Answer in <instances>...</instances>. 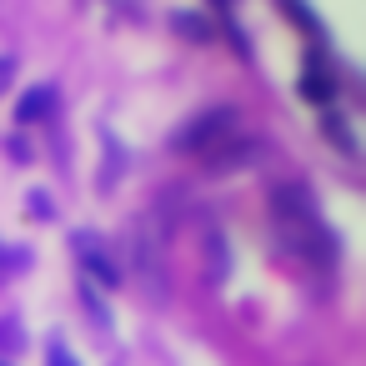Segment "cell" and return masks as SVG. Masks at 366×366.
Segmentation results:
<instances>
[{"label":"cell","instance_id":"cell-1","mask_svg":"<svg viewBox=\"0 0 366 366\" xmlns=\"http://www.w3.org/2000/svg\"><path fill=\"white\" fill-rule=\"evenodd\" d=\"M236 111L231 106H216V111H206V116H196L186 131H176V151H211V146H221V141H231L236 136Z\"/></svg>","mask_w":366,"mask_h":366},{"label":"cell","instance_id":"cell-2","mask_svg":"<svg viewBox=\"0 0 366 366\" xmlns=\"http://www.w3.org/2000/svg\"><path fill=\"white\" fill-rule=\"evenodd\" d=\"M266 146L261 141H241V136H231V141H221V146H211L201 161L211 166V171H236V166H246L251 156H261Z\"/></svg>","mask_w":366,"mask_h":366},{"label":"cell","instance_id":"cell-3","mask_svg":"<svg viewBox=\"0 0 366 366\" xmlns=\"http://www.w3.org/2000/svg\"><path fill=\"white\" fill-rule=\"evenodd\" d=\"M76 251H81V261H86V271L101 281V286H121V271L111 266V256L101 251V241L96 236H76Z\"/></svg>","mask_w":366,"mask_h":366},{"label":"cell","instance_id":"cell-4","mask_svg":"<svg viewBox=\"0 0 366 366\" xmlns=\"http://www.w3.org/2000/svg\"><path fill=\"white\" fill-rule=\"evenodd\" d=\"M301 91H306L311 101H331V96H336V76L321 71V56H311V66H306V76H301Z\"/></svg>","mask_w":366,"mask_h":366},{"label":"cell","instance_id":"cell-5","mask_svg":"<svg viewBox=\"0 0 366 366\" xmlns=\"http://www.w3.org/2000/svg\"><path fill=\"white\" fill-rule=\"evenodd\" d=\"M321 136H331L346 156H356V136L346 131V116H336V111H331V116H321Z\"/></svg>","mask_w":366,"mask_h":366},{"label":"cell","instance_id":"cell-6","mask_svg":"<svg viewBox=\"0 0 366 366\" xmlns=\"http://www.w3.org/2000/svg\"><path fill=\"white\" fill-rule=\"evenodd\" d=\"M41 111H51V86H36V91L16 106V116H21V121H36Z\"/></svg>","mask_w":366,"mask_h":366},{"label":"cell","instance_id":"cell-7","mask_svg":"<svg viewBox=\"0 0 366 366\" xmlns=\"http://www.w3.org/2000/svg\"><path fill=\"white\" fill-rule=\"evenodd\" d=\"M171 26L181 31V36H191V41H211V21H196V16H171Z\"/></svg>","mask_w":366,"mask_h":366},{"label":"cell","instance_id":"cell-8","mask_svg":"<svg viewBox=\"0 0 366 366\" xmlns=\"http://www.w3.org/2000/svg\"><path fill=\"white\" fill-rule=\"evenodd\" d=\"M11 76H16V61H11V56H0V91L11 86Z\"/></svg>","mask_w":366,"mask_h":366},{"label":"cell","instance_id":"cell-9","mask_svg":"<svg viewBox=\"0 0 366 366\" xmlns=\"http://www.w3.org/2000/svg\"><path fill=\"white\" fill-rule=\"evenodd\" d=\"M51 356H56V366H76V361H71V356H66V351H61V346H56V351H51Z\"/></svg>","mask_w":366,"mask_h":366},{"label":"cell","instance_id":"cell-10","mask_svg":"<svg viewBox=\"0 0 366 366\" xmlns=\"http://www.w3.org/2000/svg\"><path fill=\"white\" fill-rule=\"evenodd\" d=\"M0 366H6V361H0Z\"/></svg>","mask_w":366,"mask_h":366}]
</instances>
